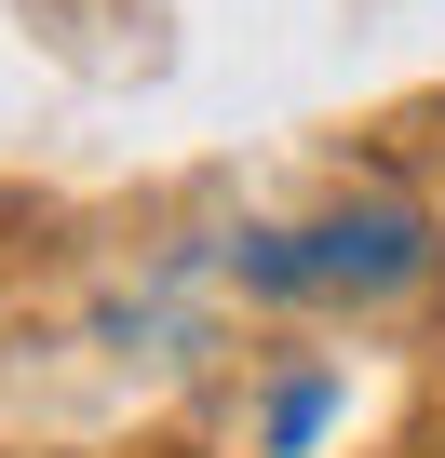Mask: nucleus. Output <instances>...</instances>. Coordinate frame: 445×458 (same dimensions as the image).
<instances>
[{"mask_svg": "<svg viewBox=\"0 0 445 458\" xmlns=\"http://www.w3.org/2000/svg\"><path fill=\"white\" fill-rule=\"evenodd\" d=\"M324 404H338V377H284V391H270V445H311Z\"/></svg>", "mask_w": 445, "mask_h": 458, "instance_id": "2", "label": "nucleus"}, {"mask_svg": "<svg viewBox=\"0 0 445 458\" xmlns=\"http://www.w3.org/2000/svg\"><path fill=\"white\" fill-rule=\"evenodd\" d=\"M418 270H432V229L405 202H338L311 229H244L230 243V284H257V297H391Z\"/></svg>", "mask_w": 445, "mask_h": 458, "instance_id": "1", "label": "nucleus"}]
</instances>
